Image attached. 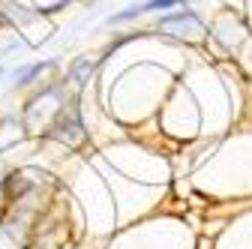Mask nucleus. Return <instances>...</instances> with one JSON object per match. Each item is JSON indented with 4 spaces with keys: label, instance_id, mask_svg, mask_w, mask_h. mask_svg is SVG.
I'll return each mask as SVG.
<instances>
[{
    "label": "nucleus",
    "instance_id": "nucleus-2",
    "mask_svg": "<svg viewBox=\"0 0 252 249\" xmlns=\"http://www.w3.org/2000/svg\"><path fill=\"white\" fill-rule=\"evenodd\" d=\"M159 30H165L171 36H195V33H201V18L192 9H177V12L159 18Z\"/></svg>",
    "mask_w": 252,
    "mask_h": 249
},
{
    "label": "nucleus",
    "instance_id": "nucleus-3",
    "mask_svg": "<svg viewBox=\"0 0 252 249\" xmlns=\"http://www.w3.org/2000/svg\"><path fill=\"white\" fill-rule=\"evenodd\" d=\"M177 3H183V0H144V3H138V6H129V9H123V12L111 15V24L132 21V18L147 15V12H156V9H171V6H177Z\"/></svg>",
    "mask_w": 252,
    "mask_h": 249
},
{
    "label": "nucleus",
    "instance_id": "nucleus-5",
    "mask_svg": "<svg viewBox=\"0 0 252 249\" xmlns=\"http://www.w3.org/2000/svg\"><path fill=\"white\" fill-rule=\"evenodd\" d=\"M48 66H51V63H33V66H27V69L18 72V81H21V84H30V78H36V75H39L42 69H48Z\"/></svg>",
    "mask_w": 252,
    "mask_h": 249
},
{
    "label": "nucleus",
    "instance_id": "nucleus-1",
    "mask_svg": "<svg viewBox=\"0 0 252 249\" xmlns=\"http://www.w3.org/2000/svg\"><path fill=\"white\" fill-rule=\"evenodd\" d=\"M45 135L54 138V141H63V144H78L84 138V123H81L78 105L75 102H66V105L60 102V108L54 114V123L48 126Z\"/></svg>",
    "mask_w": 252,
    "mask_h": 249
},
{
    "label": "nucleus",
    "instance_id": "nucleus-4",
    "mask_svg": "<svg viewBox=\"0 0 252 249\" xmlns=\"http://www.w3.org/2000/svg\"><path fill=\"white\" fill-rule=\"evenodd\" d=\"M90 72H93V60L78 57L75 63H72V69H69V81H72L75 87H84V84H87V78H90Z\"/></svg>",
    "mask_w": 252,
    "mask_h": 249
}]
</instances>
